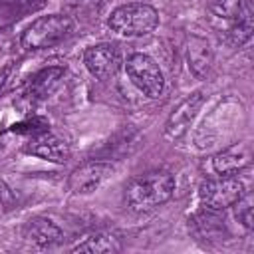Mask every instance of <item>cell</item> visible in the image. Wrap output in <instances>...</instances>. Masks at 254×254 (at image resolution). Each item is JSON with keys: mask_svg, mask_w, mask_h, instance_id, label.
<instances>
[{"mask_svg": "<svg viewBox=\"0 0 254 254\" xmlns=\"http://www.w3.org/2000/svg\"><path fill=\"white\" fill-rule=\"evenodd\" d=\"M220 36L230 46H242L254 32V8L250 0H216L210 6Z\"/></svg>", "mask_w": 254, "mask_h": 254, "instance_id": "6da1fadb", "label": "cell"}, {"mask_svg": "<svg viewBox=\"0 0 254 254\" xmlns=\"http://www.w3.org/2000/svg\"><path fill=\"white\" fill-rule=\"evenodd\" d=\"M175 190V179L171 173L157 171L145 177L133 179L125 187L127 206L135 212H149L161 204H165Z\"/></svg>", "mask_w": 254, "mask_h": 254, "instance_id": "7a4b0ae2", "label": "cell"}, {"mask_svg": "<svg viewBox=\"0 0 254 254\" xmlns=\"http://www.w3.org/2000/svg\"><path fill=\"white\" fill-rule=\"evenodd\" d=\"M109 28L119 36L137 38L151 34L159 24V14L151 4L145 2H131L115 8L107 20Z\"/></svg>", "mask_w": 254, "mask_h": 254, "instance_id": "3957f363", "label": "cell"}, {"mask_svg": "<svg viewBox=\"0 0 254 254\" xmlns=\"http://www.w3.org/2000/svg\"><path fill=\"white\" fill-rule=\"evenodd\" d=\"M73 30L71 18L64 14H48L36 18L20 38V44L24 50H44L52 48L58 42H62L65 36H69Z\"/></svg>", "mask_w": 254, "mask_h": 254, "instance_id": "277c9868", "label": "cell"}, {"mask_svg": "<svg viewBox=\"0 0 254 254\" xmlns=\"http://www.w3.org/2000/svg\"><path fill=\"white\" fill-rule=\"evenodd\" d=\"M125 69L133 85L147 97H159L165 87L163 71L153 58L147 54H133L125 62Z\"/></svg>", "mask_w": 254, "mask_h": 254, "instance_id": "5b68a950", "label": "cell"}, {"mask_svg": "<svg viewBox=\"0 0 254 254\" xmlns=\"http://www.w3.org/2000/svg\"><path fill=\"white\" fill-rule=\"evenodd\" d=\"M244 194V185L234 175H220V179H208L200 185L198 196L206 208L224 210L240 200Z\"/></svg>", "mask_w": 254, "mask_h": 254, "instance_id": "8992f818", "label": "cell"}, {"mask_svg": "<svg viewBox=\"0 0 254 254\" xmlns=\"http://www.w3.org/2000/svg\"><path fill=\"white\" fill-rule=\"evenodd\" d=\"M113 173V165L107 161H87L71 171L67 179V190L73 194H91L97 190L103 181Z\"/></svg>", "mask_w": 254, "mask_h": 254, "instance_id": "52a82bcc", "label": "cell"}, {"mask_svg": "<svg viewBox=\"0 0 254 254\" xmlns=\"http://www.w3.org/2000/svg\"><path fill=\"white\" fill-rule=\"evenodd\" d=\"M204 103V95L200 91L190 93L189 97H185L169 115L167 123H165V137L171 141H179L190 127V123L194 121V117L198 115L200 107Z\"/></svg>", "mask_w": 254, "mask_h": 254, "instance_id": "ba28073f", "label": "cell"}, {"mask_svg": "<svg viewBox=\"0 0 254 254\" xmlns=\"http://www.w3.org/2000/svg\"><path fill=\"white\" fill-rule=\"evenodd\" d=\"M83 64L89 69V73L95 75L97 79H109L117 73L121 65V58L113 44H95L85 50Z\"/></svg>", "mask_w": 254, "mask_h": 254, "instance_id": "9c48e42d", "label": "cell"}, {"mask_svg": "<svg viewBox=\"0 0 254 254\" xmlns=\"http://www.w3.org/2000/svg\"><path fill=\"white\" fill-rule=\"evenodd\" d=\"M26 151L30 155H36L50 163H65L69 159V145L62 137L48 133V131L34 135V139L28 143Z\"/></svg>", "mask_w": 254, "mask_h": 254, "instance_id": "30bf717a", "label": "cell"}, {"mask_svg": "<svg viewBox=\"0 0 254 254\" xmlns=\"http://www.w3.org/2000/svg\"><path fill=\"white\" fill-rule=\"evenodd\" d=\"M24 238L28 242L40 246V248H46V246H54V244L62 242L64 232L50 218L36 216V218H32V220L26 222V226H24Z\"/></svg>", "mask_w": 254, "mask_h": 254, "instance_id": "8fae6325", "label": "cell"}, {"mask_svg": "<svg viewBox=\"0 0 254 254\" xmlns=\"http://www.w3.org/2000/svg\"><path fill=\"white\" fill-rule=\"evenodd\" d=\"M187 62L189 69L196 79H204L212 65V50L210 44L200 36H190L187 40Z\"/></svg>", "mask_w": 254, "mask_h": 254, "instance_id": "7c38bea8", "label": "cell"}, {"mask_svg": "<svg viewBox=\"0 0 254 254\" xmlns=\"http://www.w3.org/2000/svg\"><path fill=\"white\" fill-rule=\"evenodd\" d=\"M62 77H64V67H60V65L44 67L42 71H38L32 77V81L28 85V95L32 99H36V101L50 97L54 93V89L60 85Z\"/></svg>", "mask_w": 254, "mask_h": 254, "instance_id": "4fadbf2b", "label": "cell"}, {"mask_svg": "<svg viewBox=\"0 0 254 254\" xmlns=\"http://www.w3.org/2000/svg\"><path fill=\"white\" fill-rule=\"evenodd\" d=\"M121 250V240L115 232H93L83 242L75 244L71 252H85V254H113Z\"/></svg>", "mask_w": 254, "mask_h": 254, "instance_id": "5bb4252c", "label": "cell"}, {"mask_svg": "<svg viewBox=\"0 0 254 254\" xmlns=\"http://www.w3.org/2000/svg\"><path fill=\"white\" fill-rule=\"evenodd\" d=\"M250 161V153L246 147H230L222 153H218L214 159H212V167L218 175H234L238 173L240 169H244Z\"/></svg>", "mask_w": 254, "mask_h": 254, "instance_id": "9a60e30c", "label": "cell"}, {"mask_svg": "<svg viewBox=\"0 0 254 254\" xmlns=\"http://www.w3.org/2000/svg\"><path fill=\"white\" fill-rule=\"evenodd\" d=\"M14 133H26V135H40L44 131H48V121L42 117H32L24 123H18L12 127Z\"/></svg>", "mask_w": 254, "mask_h": 254, "instance_id": "2e32d148", "label": "cell"}, {"mask_svg": "<svg viewBox=\"0 0 254 254\" xmlns=\"http://www.w3.org/2000/svg\"><path fill=\"white\" fill-rule=\"evenodd\" d=\"M232 206H236V218L238 222H242L246 228H252V198L250 194H242L240 200H236Z\"/></svg>", "mask_w": 254, "mask_h": 254, "instance_id": "e0dca14e", "label": "cell"}, {"mask_svg": "<svg viewBox=\"0 0 254 254\" xmlns=\"http://www.w3.org/2000/svg\"><path fill=\"white\" fill-rule=\"evenodd\" d=\"M12 202H14V194H12V190L6 187V183H4V181H0V206L10 208V206H12Z\"/></svg>", "mask_w": 254, "mask_h": 254, "instance_id": "ac0fdd59", "label": "cell"}, {"mask_svg": "<svg viewBox=\"0 0 254 254\" xmlns=\"http://www.w3.org/2000/svg\"><path fill=\"white\" fill-rule=\"evenodd\" d=\"M75 2H79V0H75Z\"/></svg>", "mask_w": 254, "mask_h": 254, "instance_id": "d6986e66", "label": "cell"}]
</instances>
